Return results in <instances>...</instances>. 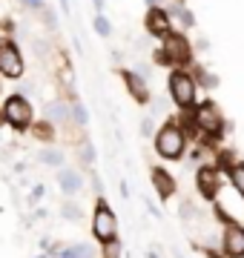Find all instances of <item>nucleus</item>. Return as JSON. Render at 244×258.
<instances>
[{
  "label": "nucleus",
  "mask_w": 244,
  "mask_h": 258,
  "mask_svg": "<svg viewBox=\"0 0 244 258\" xmlns=\"http://www.w3.org/2000/svg\"><path fill=\"white\" fill-rule=\"evenodd\" d=\"M169 95H172V101L178 103L181 109H190L193 101H196V83L190 78L187 72H172L169 75Z\"/></svg>",
  "instance_id": "nucleus-1"
},
{
  "label": "nucleus",
  "mask_w": 244,
  "mask_h": 258,
  "mask_svg": "<svg viewBox=\"0 0 244 258\" xmlns=\"http://www.w3.org/2000/svg\"><path fill=\"white\" fill-rule=\"evenodd\" d=\"M155 149H158V155H164V158H181V152H184V132H181L178 126L167 123V126L158 132V138H155Z\"/></svg>",
  "instance_id": "nucleus-2"
},
{
  "label": "nucleus",
  "mask_w": 244,
  "mask_h": 258,
  "mask_svg": "<svg viewBox=\"0 0 244 258\" xmlns=\"http://www.w3.org/2000/svg\"><path fill=\"white\" fill-rule=\"evenodd\" d=\"M92 232H95V238L103 241V244H115V235H118V224H115V215H112V210H109L106 204H101V207L95 210Z\"/></svg>",
  "instance_id": "nucleus-3"
},
{
  "label": "nucleus",
  "mask_w": 244,
  "mask_h": 258,
  "mask_svg": "<svg viewBox=\"0 0 244 258\" xmlns=\"http://www.w3.org/2000/svg\"><path fill=\"white\" fill-rule=\"evenodd\" d=\"M0 75H6V78L23 75V57H20L18 46L9 40H0Z\"/></svg>",
  "instance_id": "nucleus-4"
},
{
  "label": "nucleus",
  "mask_w": 244,
  "mask_h": 258,
  "mask_svg": "<svg viewBox=\"0 0 244 258\" xmlns=\"http://www.w3.org/2000/svg\"><path fill=\"white\" fill-rule=\"evenodd\" d=\"M3 115H6V120H9L12 126H18V129H26L29 123H32V106H29L20 95H12L9 101H6Z\"/></svg>",
  "instance_id": "nucleus-5"
},
{
  "label": "nucleus",
  "mask_w": 244,
  "mask_h": 258,
  "mask_svg": "<svg viewBox=\"0 0 244 258\" xmlns=\"http://www.w3.org/2000/svg\"><path fill=\"white\" fill-rule=\"evenodd\" d=\"M161 52L169 57V63H187V60H190L187 37L178 35V32H169V35L164 37V49H161Z\"/></svg>",
  "instance_id": "nucleus-6"
},
{
  "label": "nucleus",
  "mask_w": 244,
  "mask_h": 258,
  "mask_svg": "<svg viewBox=\"0 0 244 258\" xmlns=\"http://www.w3.org/2000/svg\"><path fill=\"white\" fill-rule=\"evenodd\" d=\"M221 244H224V255L227 258H241L244 255V230L238 227V224H227Z\"/></svg>",
  "instance_id": "nucleus-7"
},
{
  "label": "nucleus",
  "mask_w": 244,
  "mask_h": 258,
  "mask_svg": "<svg viewBox=\"0 0 244 258\" xmlns=\"http://www.w3.org/2000/svg\"><path fill=\"white\" fill-rule=\"evenodd\" d=\"M196 123H198L201 129H204V132H210V135H218L224 120H221V115H218L216 106L207 101V103H201V106H198V112H196Z\"/></svg>",
  "instance_id": "nucleus-8"
},
{
  "label": "nucleus",
  "mask_w": 244,
  "mask_h": 258,
  "mask_svg": "<svg viewBox=\"0 0 244 258\" xmlns=\"http://www.w3.org/2000/svg\"><path fill=\"white\" fill-rule=\"evenodd\" d=\"M198 192L204 195V198H216V192H218V172L213 169V166L198 169Z\"/></svg>",
  "instance_id": "nucleus-9"
},
{
  "label": "nucleus",
  "mask_w": 244,
  "mask_h": 258,
  "mask_svg": "<svg viewBox=\"0 0 244 258\" xmlns=\"http://www.w3.org/2000/svg\"><path fill=\"white\" fill-rule=\"evenodd\" d=\"M147 29H150L152 35L158 37H167L169 35V18L164 9H150V15H147Z\"/></svg>",
  "instance_id": "nucleus-10"
},
{
  "label": "nucleus",
  "mask_w": 244,
  "mask_h": 258,
  "mask_svg": "<svg viewBox=\"0 0 244 258\" xmlns=\"http://www.w3.org/2000/svg\"><path fill=\"white\" fill-rule=\"evenodd\" d=\"M152 184H155L161 198H169V195L175 192V181H172L164 169H158V166H152Z\"/></svg>",
  "instance_id": "nucleus-11"
},
{
  "label": "nucleus",
  "mask_w": 244,
  "mask_h": 258,
  "mask_svg": "<svg viewBox=\"0 0 244 258\" xmlns=\"http://www.w3.org/2000/svg\"><path fill=\"white\" fill-rule=\"evenodd\" d=\"M124 78H127V86H130V92L135 95V101L138 103H147V86H144V81L138 78V75H132V72H124Z\"/></svg>",
  "instance_id": "nucleus-12"
},
{
  "label": "nucleus",
  "mask_w": 244,
  "mask_h": 258,
  "mask_svg": "<svg viewBox=\"0 0 244 258\" xmlns=\"http://www.w3.org/2000/svg\"><path fill=\"white\" fill-rule=\"evenodd\" d=\"M60 186H64V192H78L81 189V178L72 172V169H60Z\"/></svg>",
  "instance_id": "nucleus-13"
},
{
  "label": "nucleus",
  "mask_w": 244,
  "mask_h": 258,
  "mask_svg": "<svg viewBox=\"0 0 244 258\" xmlns=\"http://www.w3.org/2000/svg\"><path fill=\"white\" fill-rule=\"evenodd\" d=\"M227 175H230V184L235 186V192L244 195V164H233L227 169Z\"/></svg>",
  "instance_id": "nucleus-14"
},
{
  "label": "nucleus",
  "mask_w": 244,
  "mask_h": 258,
  "mask_svg": "<svg viewBox=\"0 0 244 258\" xmlns=\"http://www.w3.org/2000/svg\"><path fill=\"white\" fill-rule=\"evenodd\" d=\"M46 115L55 120V123H64V120H66V106H64V103H57V101L49 103V106H46Z\"/></svg>",
  "instance_id": "nucleus-15"
},
{
  "label": "nucleus",
  "mask_w": 244,
  "mask_h": 258,
  "mask_svg": "<svg viewBox=\"0 0 244 258\" xmlns=\"http://www.w3.org/2000/svg\"><path fill=\"white\" fill-rule=\"evenodd\" d=\"M64 258H92V249L84 247V244H78V247H69V249H66Z\"/></svg>",
  "instance_id": "nucleus-16"
},
{
  "label": "nucleus",
  "mask_w": 244,
  "mask_h": 258,
  "mask_svg": "<svg viewBox=\"0 0 244 258\" xmlns=\"http://www.w3.org/2000/svg\"><path fill=\"white\" fill-rule=\"evenodd\" d=\"M40 161H43V164H57L60 166L64 158H60V152H55V149H46V152H40Z\"/></svg>",
  "instance_id": "nucleus-17"
},
{
  "label": "nucleus",
  "mask_w": 244,
  "mask_h": 258,
  "mask_svg": "<svg viewBox=\"0 0 244 258\" xmlns=\"http://www.w3.org/2000/svg\"><path fill=\"white\" fill-rule=\"evenodd\" d=\"M95 29H98V35H109V20L106 18H101V15H98V18H95Z\"/></svg>",
  "instance_id": "nucleus-18"
},
{
  "label": "nucleus",
  "mask_w": 244,
  "mask_h": 258,
  "mask_svg": "<svg viewBox=\"0 0 244 258\" xmlns=\"http://www.w3.org/2000/svg\"><path fill=\"white\" fill-rule=\"evenodd\" d=\"M75 120L78 123H86V109L81 106V103H75Z\"/></svg>",
  "instance_id": "nucleus-19"
},
{
  "label": "nucleus",
  "mask_w": 244,
  "mask_h": 258,
  "mask_svg": "<svg viewBox=\"0 0 244 258\" xmlns=\"http://www.w3.org/2000/svg\"><path fill=\"white\" fill-rule=\"evenodd\" d=\"M29 6H35V9H40V6H43V0H26Z\"/></svg>",
  "instance_id": "nucleus-20"
},
{
  "label": "nucleus",
  "mask_w": 244,
  "mask_h": 258,
  "mask_svg": "<svg viewBox=\"0 0 244 258\" xmlns=\"http://www.w3.org/2000/svg\"><path fill=\"white\" fill-rule=\"evenodd\" d=\"M210 258H221V255H216V252H210Z\"/></svg>",
  "instance_id": "nucleus-21"
}]
</instances>
